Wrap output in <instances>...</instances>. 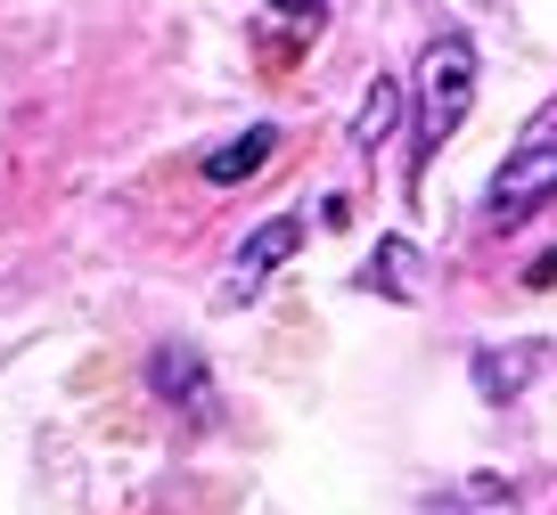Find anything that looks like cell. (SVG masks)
<instances>
[{"instance_id": "cell-1", "label": "cell", "mask_w": 557, "mask_h": 515, "mask_svg": "<svg viewBox=\"0 0 557 515\" xmlns=\"http://www.w3.org/2000/svg\"><path fill=\"white\" fill-rule=\"evenodd\" d=\"M468 106H475V50L468 34H435L426 74H418V164L468 123Z\"/></svg>"}, {"instance_id": "cell-5", "label": "cell", "mask_w": 557, "mask_h": 515, "mask_svg": "<svg viewBox=\"0 0 557 515\" xmlns=\"http://www.w3.org/2000/svg\"><path fill=\"white\" fill-rule=\"evenodd\" d=\"M541 368H549V343H492V352H475V393L484 401H517Z\"/></svg>"}, {"instance_id": "cell-3", "label": "cell", "mask_w": 557, "mask_h": 515, "mask_svg": "<svg viewBox=\"0 0 557 515\" xmlns=\"http://www.w3.org/2000/svg\"><path fill=\"white\" fill-rule=\"evenodd\" d=\"M296 246H304V222H296V213H271V222L238 246V262H230V278H222V303H246V294H255L278 262L296 254Z\"/></svg>"}, {"instance_id": "cell-9", "label": "cell", "mask_w": 557, "mask_h": 515, "mask_svg": "<svg viewBox=\"0 0 557 515\" xmlns=\"http://www.w3.org/2000/svg\"><path fill=\"white\" fill-rule=\"evenodd\" d=\"M271 9H278V17H312L320 25V0H271Z\"/></svg>"}, {"instance_id": "cell-2", "label": "cell", "mask_w": 557, "mask_h": 515, "mask_svg": "<svg viewBox=\"0 0 557 515\" xmlns=\"http://www.w3.org/2000/svg\"><path fill=\"white\" fill-rule=\"evenodd\" d=\"M549 197H557V115L541 123V131H524L517 148H508V164L492 172L484 222H492V229H517V222H533Z\"/></svg>"}, {"instance_id": "cell-8", "label": "cell", "mask_w": 557, "mask_h": 515, "mask_svg": "<svg viewBox=\"0 0 557 515\" xmlns=\"http://www.w3.org/2000/svg\"><path fill=\"white\" fill-rule=\"evenodd\" d=\"M401 131V83H369V99H361V115H352V148H385V139Z\"/></svg>"}, {"instance_id": "cell-4", "label": "cell", "mask_w": 557, "mask_h": 515, "mask_svg": "<svg viewBox=\"0 0 557 515\" xmlns=\"http://www.w3.org/2000/svg\"><path fill=\"white\" fill-rule=\"evenodd\" d=\"M148 385H157L173 410H189V417L213 410V377H206V361H197L189 343H157V352H148Z\"/></svg>"}, {"instance_id": "cell-6", "label": "cell", "mask_w": 557, "mask_h": 515, "mask_svg": "<svg viewBox=\"0 0 557 515\" xmlns=\"http://www.w3.org/2000/svg\"><path fill=\"white\" fill-rule=\"evenodd\" d=\"M271 148H278V131H271V123H255L246 139H222V148L206 155V180H213V189H238V180H255V172L271 164Z\"/></svg>"}, {"instance_id": "cell-7", "label": "cell", "mask_w": 557, "mask_h": 515, "mask_svg": "<svg viewBox=\"0 0 557 515\" xmlns=\"http://www.w3.org/2000/svg\"><path fill=\"white\" fill-rule=\"evenodd\" d=\"M361 287H369V294H394V303H410V294H418V246H410V238H385L377 262L361 271Z\"/></svg>"}]
</instances>
